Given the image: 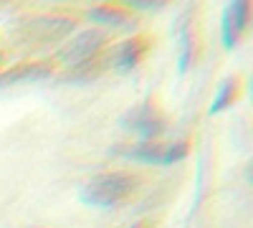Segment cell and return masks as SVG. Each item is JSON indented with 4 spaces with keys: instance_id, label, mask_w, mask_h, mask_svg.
<instances>
[{
    "instance_id": "6da1fadb",
    "label": "cell",
    "mask_w": 253,
    "mask_h": 228,
    "mask_svg": "<svg viewBox=\"0 0 253 228\" xmlns=\"http://www.w3.org/2000/svg\"><path fill=\"white\" fill-rule=\"evenodd\" d=\"M139 188V175L129 170H109L89 178L81 185L79 198L84 205L91 208H117L124 200H129Z\"/></svg>"
},
{
    "instance_id": "7a4b0ae2",
    "label": "cell",
    "mask_w": 253,
    "mask_h": 228,
    "mask_svg": "<svg viewBox=\"0 0 253 228\" xmlns=\"http://www.w3.org/2000/svg\"><path fill=\"white\" fill-rule=\"evenodd\" d=\"M74 33V18L69 15H38L26 23H20L15 31V38L26 46H48V44H61Z\"/></svg>"
},
{
    "instance_id": "3957f363",
    "label": "cell",
    "mask_w": 253,
    "mask_h": 228,
    "mask_svg": "<svg viewBox=\"0 0 253 228\" xmlns=\"http://www.w3.org/2000/svg\"><path fill=\"white\" fill-rule=\"evenodd\" d=\"M104 44H107V33L101 28H86V31H79L63 41V46L56 51V58L63 66L74 69V66H81L86 61L96 58L101 53Z\"/></svg>"
},
{
    "instance_id": "277c9868",
    "label": "cell",
    "mask_w": 253,
    "mask_h": 228,
    "mask_svg": "<svg viewBox=\"0 0 253 228\" xmlns=\"http://www.w3.org/2000/svg\"><path fill=\"white\" fill-rule=\"evenodd\" d=\"M126 160H137V162H150V165H172L187 157L190 152V142L177 139V142H137L129 147H119L117 150Z\"/></svg>"
},
{
    "instance_id": "5b68a950",
    "label": "cell",
    "mask_w": 253,
    "mask_h": 228,
    "mask_svg": "<svg viewBox=\"0 0 253 228\" xmlns=\"http://www.w3.org/2000/svg\"><path fill=\"white\" fill-rule=\"evenodd\" d=\"M122 127L139 135L142 142H155L157 137H162L167 132V119L157 109L155 101H142L139 107L129 109L122 117Z\"/></svg>"
},
{
    "instance_id": "8992f818",
    "label": "cell",
    "mask_w": 253,
    "mask_h": 228,
    "mask_svg": "<svg viewBox=\"0 0 253 228\" xmlns=\"http://www.w3.org/2000/svg\"><path fill=\"white\" fill-rule=\"evenodd\" d=\"M248 18H251V3L248 0H236V3H228L223 10V46L225 48H236L241 36L248 28Z\"/></svg>"
},
{
    "instance_id": "52a82bcc",
    "label": "cell",
    "mask_w": 253,
    "mask_h": 228,
    "mask_svg": "<svg viewBox=\"0 0 253 228\" xmlns=\"http://www.w3.org/2000/svg\"><path fill=\"white\" fill-rule=\"evenodd\" d=\"M53 76L51 61H26V64H15L5 71H0V89L15 87V84H36V81H46Z\"/></svg>"
},
{
    "instance_id": "ba28073f",
    "label": "cell",
    "mask_w": 253,
    "mask_h": 228,
    "mask_svg": "<svg viewBox=\"0 0 253 228\" xmlns=\"http://www.w3.org/2000/svg\"><path fill=\"white\" fill-rule=\"evenodd\" d=\"M147 48H150V38H147V36H132V38L122 41V44L114 48L112 64L119 71H132V69L139 66V61L144 58Z\"/></svg>"
},
{
    "instance_id": "9c48e42d",
    "label": "cell",
    "mask_w": 253,
    "mask_h": 228,
    "mask_svg": "<svg viewBox=\"0 0 253 228\" xmlns=\"http://www.w3.org/2000/svg\"><path fill=\"white\" fill-rule=\"evenodd\" d=\"M86 18L91 20V23L101 26V28H129L134 23V18L129 13V8L124 5H94L86 10Z\"/></svg>"
},
{
    "instance_id": "30bf717a",
    "label": "cell",
    "mask_w": 253,
    "mask_h": 228,
    "mask_svg": "<svg viewBox=\"0 0 253 228\" xmlns=\"http://www.w3.org/2000/svg\"><path fill=\"white\" fill-rule=\"evenodd\" d=\"M193 61H195V36H193V26L182 20L180 31H177V69H180V74H185Z\"/></svg>"
},
{
    "instance_id": "8fae6325",
    "label": "cell",
    "mask_w": 253,
    "mask_h": 228,
    "mask_svg": "<svg viewBox=\"0 0 253 228\" xmlns=\"http://www.w3.org/2000/svg\"><path fill=\"white\" fill-rule=\"evenodd\" d=\"M241 94V79L238 76H228L220 81V87L213 96V104H210V114H218L223 109H228Z\"/></svg>"
},
{
    "instance_id": "7c38bea8",
    "label": "cell",
    "mask_w": 253,
    "mask_h": 228,
    "mask_svg": "<svg viewBox=\"0 0 253 228\" xmlns=\"http://www.w3.org/2000/svg\"><path fill=\"white\" fill-rule=\"evenodd\" d=\"M129 228H150L147 223H134V226H129Z\"/></svg>"
}]
</instances>
